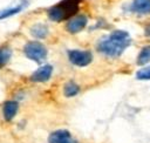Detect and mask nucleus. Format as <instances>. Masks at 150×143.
Instances as JSON below:
<instances>
[{"instance_id": "nucleus-4", "label": "nucleus", "mask_w": 150, "mask_h": 143, "mask_svg": "<svg viewBox=\"0 0 150 143\" xmlns=\"http://www.w3.org/2000/svg\"><path fill=\"white\" fill-rule=\"evenodd\" d=\"M68 60L76 67H87L93 61V54L90 50L70 49L68 50Z\"/></svg>"}, {"instance_id": "nucleus-5", "label": "nucleus", "mask_w": 150, "mask_h": 143, "mask_svg": "<svg viewBox=\"0 0 150 143\" xmlns=\"http://www.w3.org/2000/svg\"><path fill=\"white\" fill-rule=\"evenodd\" d=\"M87 23H88V18L84 14H76L67 21L66 29L70 34H77L84 29Z\"/></svg>"}, {"instance_id": "nucleus-1", "label": "nucleus", "mask_w": 150, "mask_h": 143, "mask_svg": "<svg viewBox=\"0 0 150 143\" xmlns=\"http://www.w3.org/2000/svg\"><path fill=\"white\" fill-rule=\"evenodd\" d=\"M130 42L131 40L128 32L116 29L98 42L97 50L108 57H118L128 48Z\"/></svg>"}, {"instance_id": "nucleus-11", "label": "nucleus", "mask_w": 150, "mask_h": 143, "mask_svg": "<svg viewBox=\"0 0 150 143\" xmlns=\"http://www.w3.org/2000/svg\"><path fill=\"white\" fill-rule=\"evenodd\" d=\"M49 33L48 27L45 23H35L32 28H30V34L36 38V39H45Z\"/></svg>"}, {"instance_id": "nucleus-7", "label": "nucleus", "mask_w": 150, "mask_h": 143, "mask_svg": "<svg viewBox=\"0 0 150 143\" xmlns=\"http://www.w3.org/2000/svg\"><path fill=\"white\" fill-rule=\"evenodd\" d=\"M48 143H77L66 129H59L53 131L48 137Z\"/></svg>"}, {"instance_id": "nucleus-14", "label": "nucleus", "mask_w": 150, "mask_h": 143, "mask_svg": "<svg viewBox=\"0 0 150 143\" xmlns=\"http://www.w3.org/2000/svg\"><path fill=\"white\" fill-rule=\"evenodd\" d=\"M12 57V49L7 46L0 47V68L5 67Z\"/></svg>"}, {"instance_id": "nucleus-8", "label": "nucleus", "mask_w": 150, "mask_h": 143, "mask_svg": "<svg viewBox=\"0 0 150 143\" xmlns=\"http://www.w3.org/2000/svg\"><path fill=\"white\" fill-rule=\"evenodd\" d=\"M18 110H19V103L16 101H6L2 105V116H4V120L9 122L12 121L16 114H18Z\"/></svg>"}, {"instance_id": "nucleus-2", "label": "nucleus", "mask_w": 150, "mask_h": 143, "mask_svg": "<svg viewBox=\"0 0 150 143\" xmlns=\"http://www.w3.org/2000/svg\"><path fill=\"white\" fill-rule=\"evenodd\" d=\"M81 0H62L50 7L47 12L48 18L54 22H60L76 15Z\"/></svg>"}, {"instance_id": "nucleus-9", "label": "nucleus", "mask_w": 150, "mask_h": 143, "mask_svg": "<svg viewBox=\"0 0 150 143\" xmlns=\"http://www.w3.org/2000/svg\"><path fill=\"white\" fill-rule=\"evenodd\" d=\"M130 11L138 15L150 14V0H132Z\"/></svg>"}, {"instance_id": "nucleus-10", "label": "nucleus", "mask_w": 150, "mask_h": 143, "mask_svg": "<svg viewBox=\"0 0 150 143\" xmlns=\"http://www.w3.org/2000/svg\"><path fill=\"white\" fill-rule=\"evenodd\" d=\"M26 6H27V1L26 0H21L19 4H16L14 6H11V7H7V8L1 9L0 11V20L6 19V18H9L12 15H15V14L20 13Z\"/></svg>"}, {"instance_id": "nucleus-13", "label": "nucleus", "mask_w": 150, "mask_h": 143, "mask_svg": "<svg viewBox=\"0 0 150 143\" xmlns=\"http://www.w3.org/2000/svg\"><path fill=\"white\" fill-rule=\"evenodd\" d=\"M136 61H137V64L138 66H144V64H146V63L150 62V45L144 46L139 50Z\"/></svg>"}, {"instance_id": "nucleus-15", "label": "nucleus", "mask_w": 150, "mask_h": 143, "mask_svg": "<svg viewBox=\"0 0 150 143\" xmlns=\"http://www.w3.org/2000/svg\"><path fill=\"white\" fill-rule=\"evenodd\" d=\"M136 79L142 80V81H148L150 80V67L142 68L136 73Z\"/></svg>"}, {"instance_id": "nucleus-3", "label": "nucleus", "mask_w": 150, "mask_h": 143, "mask_svg": "<svg viewBox=\"0 0 150 143\" xmlns=\"http://www.w3.org/2000/svg\"><path fill=\"white\" fill-rule=\"evenodd\" d=\"M23 53L26 55V57H28L29 60L36 62V63H41L46 60L47 57V48L38 41H29L23 47Z\"/></svg>"}, {"instance_id": "nucleus-6", "label": "nucleus", "mask_w": 150, "mask_h": 143, "mask_svg": "<svg viewBox=\"0 0 150 143\" xmlns=\"http://www.w3.org/2000/svg\"><path fill=\"white\" fill-rule=\"evenodd\" d=\"M52 74H53V66H50V64H43L40 68H38L30 75V80L33 82H36V83L47 82L50 79Z\"/></svg>"}, {"instance_id": "nucleus-12", "label": "nucleus", "mask_w": 150, "mask_h": 143, "mask_svg": "<svg viewBox=\"0 0 150 143\" xmlns=\"http://www.w3.org/2000/svg\"><path fill=\"white\" fill-rule=\"evenodd\" d=\"M79 93H80V86L74 81L67 82L64 84V87H63V95L66 97H68V98L76 96Z\"/></svg>"}, {"instance_id": "nucleus-16", "label": "nucleus", "mask_w": 150, "mask_h": 143, "mask_svg": "<svg viewBox=\"0 0 150 143\" xmlns=\"http://www.w3.org/2000/svg\"><path fill=\"white\" fill-rule=\"evenodd\" d=\"M144 35L148 39H150V22L148 25H145V27H144Z\"/></svg>"}]
</instances>
